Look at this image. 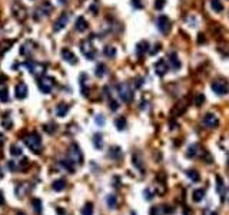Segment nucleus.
I'll use <instances>...</instances> for the list:
<instances>
[{
	"instance_id": "1",
	"label": "nucleus",
	"mask_w": 229,
	"mask_h": 215,
	"mask_svg": "<svg viewBox=\"0 0 229 215\" xmlns=\"http://www.w3.org/2000/svg\"><path fill=\"white\" fill-rule=\"evenodd\" d=\"M23 141H24V144H26V146L29 149H32L33 152H40V149H42V139H40V136H39V134L33 132V134L26 135Z\"/></svg>"
},
{
	"instance_id": "2",
	"label": "nucleus",
	"mask_w": 229,
	"mask_h": 215,
	"mask_svg": "<svg viewBox=\"0 0 229 215\" xmlns=\"http://www.w3.org/2000/svg\"><path fill=\"white\" fill-rule=\"evenodd\" d=\"M118 92H119V96L122 97V101L129 103V102L133 99V91H132V87L129 83L126 82H122V83L118 85Z\"/></svg>"
},
{
	"instance_id": "3",
	"label": "nucleus",
	"mask_w": 229,
	"mask_h": 215,
	"mask_svg": "<svg viewBox=\"0 0 229 215\" xmlns=\"http://www.w3.org/2000/svg\"><path fill=\"white\" fill-rule=\"evenodd\" d=\"M80 50H82V53L88 57V59H90V60L94 59V56H96V49H94V46L90 43V40L80 42Z\"/></svg>"
},
{
	"instance_id": "4",
	"label": "nucleus",
	"mask_w": 229,
	"mask_h": 215,
	"mask_svg": "<svg viewBox=\"0 0 229 215\" xmlns=\"http://www.w3.org/2000/svg\"><path fill=\"white\" fill-rule=\"evenodd\" d=\"M12 12H13V16L17 22H24L27 17V10L22 6L20 3H14L12 6Z\"/></svg>"
},
{
	"instance_id": "5",
	"label": "nucleus",
	"mask_w": 229,
	"mask_h": 215,
	"mask_svg": "<svg viewBox=\"0 0 229 215\" xmlns=\"http://www.w3.org/2000/svg\"><path fill=\"white\" fill-rule=\"evenodd\" d=\"M37 85H39L40 92H43V93H50L53 86H54V81L52 77H40L39 82H37Z\"/></svg>"
},
{
	"instance_id": "6",
	"label": "nucleus",
	"mask_w": 229,
	"mask_h": 215,
	"mask_svg": "<svg viewBox=\"0 0 229 215\" xmlns=\"http://www.w3.org/2000/svg\"><path fill=\"white\" fill-rule=\"evenodd\" d=\"M211 87H212V91L218 95H226L229 92V85L226 83V82L221 81V79L213 81L212 85H211Z\"/></svg>"
},
{
	"instance_id": "7",
	"label": "nucleus",
	"mask_w": 229,
	"mask_h": 215,
	"mask_svg": "<svg viewBox=\"0 0 229 215\" xmlns=\"http://www.w3.org/2000/svg\"><path fill=\"white\" fill-rule=\"evenodd\" d=\"M203 125H205L206 128L209 129H215L219 126V119L218 116H216L215 113H212V112H209V113H206L205 116H203Z\"/></svg>"
},
{
	"instance_id": "8",
	"label": "nucleus",
	"mask_w": 229,
	"mask_h": 215,
	"mask_svg": "<svg viewBox=\"0 0 229 215\" xmlns=\"http://www.w3.org/2000/svg\"><path fill=\"white\" fill-rule=\"evenodd\" d=\"M69 156H70V161L76 162V164H82V162H83V155H82L79 146L74 144L72 145L70 149H69Z\"/></svg>"
},
{
	"instance_id": "9",
	"label": "nucleus",
	"mask_w": 229,
	"mask_h": 215,
	"mask_svg": "<svg viewBox=\"0 0 229 215\" xmlns=\"http://www.w3.org/2000/svg\"><path fill=\"white\" fill-rule=\"evenodd\" d=\"M156 24H158V29L162 32V33H168L170 30V20H169L168 16H159L158 20H156Z\"/></svg>"
},
{
	"instance_id": "10",
	"label": "nucleus",
	"mask_w": 229,
	"mask_h": 215,
	"mask_svg": "<svg viewBox=\"0 0 229 215\" xmlns=\"http://www.w3.org/2000/svg\"><path fill=\"white\" fill-rule=\"evenodd\" d=\"M68 23H69V16H68V13L60 14V16L57 17L56 23H54L53 30H54V32L62 30V29H64V27H66V24H68Z\"/></svg>"
},
{
	"instance_id": "11",
	"label": "nucleus",
	"mask_w": 229,
	"mask_h": 215,
	"mask_svg": "<svg viewBox=\"0 0 229 215\" xmlns=\"http://www.w3.org/2000/svg\"><path fill=\"white\" fill-rule=\"evenodd\" d=\"M62 57L70 65L78 63V57H76V55H74L70 49H63V50H62Z\"/></svg>"
},
{
	"instance_id": "12",
	"label": "nucleus",
	"mask_w": 229,
	"mask_h": 215,
	"mask_svg": "<svg viewBox=\"0 0 229 215\" xmlns=\"http://www.w3.org/2000/svg\"><path fill=\"white\" fill-rule=\"evenodd\" d=\"M14 95H16L17 99H24L27 96V86L26 83L20 82V83L16 85V89H14Z\"/></svg>"
},
{
	"instance_id": "13",
	"label": "nucleus",
	"mask_w": 229,
	"mask_h": 215,
	"mask_svg": "<svg viewBox=\"0 0 229 215\" xmlns=\"http://www.w3.org/2000/svg\"><path fill=\"white\" fill-rule=\"evenodd\" d=\"M155 72H156V75H159V76H163V75L168 72V63H166V60L159 59V60L155 63Z\"/></svg>"
},
{
	"instance_id": "14",
	"label": "nucleus",
	"mask_w": 229,
	"mask_h": 215,
	"mask_svg": "<svg viewBox=\"0 0 229 215\" xmlns=\"http://www.w3.org/2000/svg\"><path fill=\"white\" fill-rule=\"evenodd\" d=\"M74 27H76V30H78V32H84V30H88V22H86V19H84L83 16H79L78 19H76Z\"/></svg>"
},
{
	"instance_id": "15",
	"label": "nucleus",
	"mask_w": 229,
	"mask_h": 215,
	"mask_svg": "<svg viewBox=\"0 0 229 215\" xmlns=\"http://www.w3.org/2000/svg\"><path fill=\"white\" fill-rule=\"evenodd\" d=\"M33 42H26V43H23V46L20 47V53L22 55H26V56H30L32 53H33V50H34V46H33Z\"/></svg>"
},
{
	"instance_id": "16",
	"label": "nucleus",
	"mask_w": 229,
	"mask_h": 215,
	"mask_svg": "<svg viewBox=\"0 0 229 215\" xmlns=\"http://www.w3.org/2000/svg\"><path fill=\"white\" fill-rule=\"evenodd\" d=\"M168 60H169V63H170V66L173 67V69H179V67H181V60H179L178 55H176L175 52H172V53L169 55Z\"/></svg>"
},
{
	"instance_id": "17",
	"label": "nucleus",
	"mask_w": 229,
	"mask_h": 215,
	"mask_svg": "<svg viewBox=\"0 0 229 215\" xmlns=\"http://www.w3.org/2000/svg\"><path fill=\"white\" fill-rule=\"evenodd\" d=\"M68 112H69V106H68V105H64V103L57 105V107H56V115L59 116V118H64V116L68 115Z\"/></svg>"
},
{
	"instance_id": "18",
	"label": "nucleus",
	"mask_w": 229,
	"mask_h": 215,
	"mask_svg": "<svg viewBox=\"0 0 229 215\" xmlns=\"http://www.w3.org/2000/svg\"><path fill=\"white\" fill-rule=\"evenodd\" d=\"M185 111H186V105L185 103H179L172 109V115H173V116H181Z\"/></svg>"
},
{
	"instance_id": "19",
	"label": "nucleus",
	"mask_w": 229,
	"mask_h": 215,
	"mask_svg": "<svg viewBox=\"0 0 229 215\" xmlns=\"http://www.w3.org/2000/svg\"><path fill=\"white\" fill-rule=\"evenodd\" d=\"M148 50H149V43L146 40H142L140 43H138V46H136V52H138L139 55H143Z\"/></svg>"
},
{
	"instance_id": "20",
	"label": "nucleus",
	"mask_w": 229,
	"mask_h": 215,
	"mask_svg": "<svg viewBox=\"0 0 229 215\" xmlns=\"http://www.w3.org/2000/svg\"><path fill=\"white\" fill-rule=\"evenodd\" d=\"M211 6H212L213 12H218V13L223 10V4L221 0H211Z\"/></svg>"
},
{
	"instance_id": "21",
	"label": "nucleus",
	"mask_w": 229,
	"mask_h": 215,
	"mask_svg": "<svg viewBox=\"0 0 229 215\" xmlns=\"http://www.w3.org/2000/svg\"><path fill=\"white\" fill-rule=\"evenodd\" d=\"M103 53L106 55V57H114L116 56V47L114 46H104V49H103Z\"/></svg>"
},
{
	"instance_id": "22",
	"label": "nucleus",
	"mask_w": 229,
	"mask_h": 215,
	"mask_svg": "<svg viewBox=\"0 0 229 215\" xmlns=\"http://www.w3.org/2000/svg\"><path fill=\"white\" fill-rule=\"evenodd\" d=\"M203 197H205V191L203 189H196V191H193V201L199 202V201H202Z\"/></svg>"
},
{
	"instance_id": "23",
	"label": "nucleus",
	"mask_w": 229,
	"mask_h": 215,
	"mask_svg": "<svg viewBox=\"0 0 229 215\" xmlns=\"http://www.w3.org/2000/svg\"><path fill=\"white\" fill-rule=\"evenodd\" d=\"M2 123L6 129H10L12 128V119H10V115L9 113H4L3 118H2Z\"/></svg>"
},
{
	"instance_id": "24",
	"label": "nucleus",
	"mask_w": 229,
	"mask_h": 215,
	"mask_svg": "<svg viewBox=\"0 0 229 215\" xmlns=\"http://www.w3.org/2000/svg\"><path fill=\"white\" fill-rule=\"evenodd\" d=\"M114 125H116V128H118L119 131H123V129L126 128V119L120 116V118H118L114 121Z\"/></svg>"
},
{
	"instance_id": "25",
	"label": "nucleus",
	"mask_w": 229,
	"mask_h": 215,
	"mask_svg": "<svg viewBox=\"0 0 229 215\" xmlns=\"http://www.w3.org/2000/svg\"><path fill=\"white\" fill-rule=\"evenodd\" d=\"M82 215H93V205H92L90 202L83 207V209H82Z\"/></svg>"
},
{
	"instance_id": "26",
	"label": "nucleus",
	"mask_w": 229,
	"mask_h": 215,
	"mask_svg": "<svg viewBox=\"0 0 229 215\" xmlns=\"http://www.w3.org/2000/svg\"><path fill=\"white\" fill-rule=\"evenodd\" d=\"M132 162H133V165H135L136 168L142 169V159H140V156H139V154H133V156H132Z\"/></svg>"
},
{
	"instance_id": "27",
	"label": "nucleus",
	"mask_w": 229,
	"mask_h": 215,
	"mask_svg": "<svg viewBox=\"0 0 229 215\" xmlns=\"http://www.w3.org/2000/svg\"><path fill=\"white\" fill-rule=\"evenodd\" d=\"M104 73H106V66H104L103 63H99L98 67H96V76L102 77Z\"/></svg>"
},
{
	"instance_id": "28",
	"label": "nucleus",
	"mask_w": 229,
	"mask_h": 215,
	"mask_svg": "<svg viewBox=\"0 0 229 215\" xmlns=\"http://www.w3.org/2000/svg\"><path fill=\"white\" fill-rule=\"evenodd\" d=\"M64 184H66V182H64L63 179H59V181H56L53 184V189L54 191H62V189L64 188Z\"/></svg>"
},
{
	"instance_id": "29",
	"label": "nucleus",
	"mask_w": 229,
	"mask_h": 215,
	"mask_svg": "<svg viewBox=\"0 0 229 215\" xmlns=\"http://www.w3.org/2000/svg\"><path fill=\"white\" fill-rule=\"evenodd\" d=\"M203 102H205V96H203L202 93H198L195 97V105L196 106H202Z\"/></svg>"
},
{
	"instance_id": "30",
	"label": "nucleus",
	"mask_w": 229,
	"mask_h": 215,
	"mask_svg": "<svg viewBox=\"0 0 229 215\" xmlns=\"http://www.w3.org/2000/svg\"><path fill=\"white\" fill-rule=\"evenodd\" d=\"M188 176L192 181H199V174L195 171V169H191V171H188Z\"/></svg>"
},
{
	"instance_id": "31",
	"label": "nucleus",
	"mask_w": 229,
	"mask_h": 215,
	"mask_svg": "<svg viewBox=\"0 0 229 215\" xmlns=\"http://www.w3.org/2000/svg\"><path fill=\"white\" fill-rule=\"evenodd\" d=\"M10 154L13 155V156H19V155H22V149L19 148V146H12L10 148Z\"/></svg>"
},
{
	"instance_id": "32",
	"label": "nucleus",
	"mask_w": 229,
	"mask_h": 215,
	"mask_svg": "<svg viewBox=\"0 0 229 215\" xmlns=\"http://www.w3.org/2000/svg\"><path fill=\"white\" fill-rule=\"evenodd\" d=\"M33 208H34V211H37V212L42 211V202L39 201V199H33Z\"/></svg>"
},
{
	"instance_id": "33",
	"label": "nucleus",
	"mask_w": 229,
	"mask_h": 215,
	"mask_svg": "<svg viewBox=\"0 0 229 215\" xmlns=\"http://www.w3.org/2000/svg\"><path fill=\"white\" fill-rule=\"evenodd\" d=\"M50 10H52V4L49 3V2H44L43 3V10L42 12H43L44 14H47V13H50Z\"/></svg>"
},
{
	"instance_id": "34",
	"label": "nucleus",
	"mask_w": 229,
	"mask_h": 215,
	"mask_svg": "<svg viewBox=\"0 0 229 215\" xmlns=\"http://www.w3.org/2000/svg\"><path fill=\"white\" fill-rule=\"evenodd\" d=\"M196 148H198V145H192V146H189V151L186 152V155H188V156H195Z\"/></svg>"
},
{
	"instance_id": "35",
	"label": "nucleus",
	"mask_w": 229,
	"mask_h": 215,
	"mask_svg": "<svg viewBox=\"0 0 229 215\" xmlns=\"http://www.w3.org/2000/svg\"><path fill=\"white\" fill-rule=\"evenodd\" d=\"M7 99H9V93H7L6 89H3V91H0V101L7 102Z\"/></svg>"
},
{
	"instance_id": "36",
	"label": "nucleus",
	"mask_w": 229,
	"mask_h": 215,
	"mask_svg": "<svg viewBox=\"0 0 229 215\" xmlns=\"http://www.w3.org/2000/svg\"><path fill=\"white\" fill-rule=\"evenodd\" d=\"M108 204L110 208H114L116 207V199H114L113 195H110V197H108Z\"/></svg>"
},
{
	"instance_id": "37",
	"label": "nucleus",
	"mask_w": 229,
	"mask_h": 215,
	"mask_svg": "<svg viewBox=\"0 0 229 215\" xmlns=\"http://www.w3.org/2000/svg\"><path fill=\"white\" fill-rule=\"evenodd\" d=\"M94 145H96V148H102V136L100 135H96V136H94Z\"/></svg>"
},
{
	"instance_id": "38",
	"label": "nucleus",
	"mask_w": 229,
	"mask_h": 215,
	"mask_svg": "<svg viewBox=\"0 0 229 215\" xmlns=\"http://www.w3.org/2000/svg\"><path fill=\"white\" fill-rule=\"evenodd\" d=\"M44 131H46L47 134H53V132L56 131V126H54V125H46V126H44Z\"/></svg>"
},
{
	"instance_id": "39",
	"label": "nucleus",
	"mask_w": 229,
	"mask_h": 215,
	"mask_svg": "<svg viewBox=\"0 0 229 215\" xmlns=\"http://www.w3.org/2000/svg\"><path fill=\"white\" fill-rule=\"evenodd\" d=\"M205 42H206L205 33H199V34H198V43H199V45H202V43H205Z\"/></svg>"
},
{
	"instance_id": "40",
	"label": "nucleus",
	"mask_w": 229,
	"mask_h": 215,
	"mask_svg": "<svg viewBox=\"0 0 229 215\" xmlns=\"http://www.w3.org/2000/svg\"><path fill=\"white\" fill-rule=\"evenodd\" d=\"M162 208H152L150 209V215H162Z\"/></svg>"
},
{
	"instance_id": "41",
	"label": "nucleus",
	"mask_w": 229,
	"mask_h": 215,
	"mask_svg": "<svg viewBox=\"0 0 229 215\" xmlns=\"http://www.w3.org/2000/svg\"><path fill=\"white\" fill-rule=\"evenodd\" d=\"M202 154H203V156H205L206 162H208V164H211V162H212V156L209 155V152L208 151H202Z\"/></svg>"
},
{
	"instance_id": "42",
	"label": "nucleus",
	"mask_w": 229,
	"mask_h": 215,
	"mask_svg": "<svg viewBox=\"0 0 229 215\" xmlns=\"http://www.w3.org/2000/svg\"><path fill=\"white\" fill-rule=\"evenodd\" d=\"M160 49H162V47H160V43H156L155 47H153V49L150 50V55H156L159 50H160Z\"/></svg>"
},
{
	"instance_id": "43",
	"label": "nucleus",
	"mask_w": 229,
	"mask_h": 215,
	"mask_svg": "<svg viewBox=\"0 0 229 215\" xmlns=\"http://www.w3.org/2000/svg\"><path fill=\"white\" fill-rule=\"evenodd\" d=\"M163 4H165V0H156L155 7H156V9H159V10H160L162 7H163Z\"/></svg>"
},
{
	"instance_id": "44",
	"label": "nucleus",
	"mask_w": 229,
	"mask_h": 215,
	"mask_svg": "<svg viewBox=\"0 0 229 215\" xmlns=\"http://www.w3.org/2000/svg\"><path fill=\"white\" fill-rule=\"evenodd\" d=\"M119 107V103H116V101H113V99H110V109H113V111H116Z\"/></svg>"
},
{
	"instance_id": "45",
	"label": "nucleus",
	"mask_w": 229,
	"mask_h": 215,
	"mask_svg": "<svg viewBox=\"0 0 229 215\" xmlns=\"http://www.w3.org/2000/svg\"><path fill=\"white\" fill-rule=\"evenodd\" d=\"M132 3H133V6H135V7H142V2H140V0H132Z\"/></svg>"
},
{
	"instance_id": "46",
	"label": "nucleus",
	"mask_w": 229,
	"mask_h": 215,
	"mask_svg": "<svg viewBox=\"0 0 229 215\" xmlns=\"http://www.w3.org/2000/svg\"><path fill=\"white\" fill-rule=\"evenodd\" d=\"M6 81H7V76H6V75H0V85L6 83Z\"/></svg>"
},
{
	"instance_id": "47",
	"label": "nucleus",
	"mask_w": 229,
	"mask_h": 215,
	"mask_svg": "<svg viewBox=\"0 0 229 215\" xmlns=\"http://www.w3.org/2000/svg\"><path fill=\"white\" fill-rule=\"evenodd\" d=\"M96 121H98V123H103V118H102V116H98V118H96Z\"/></svg>"
},
{
	"instance_id": "48",
	"label": "nucleus",
	"mask_w": 229,
	"mask_h": 215,
	"mask_svg": "<svg viewBox=\"0 0 229 215\" xmlns=\"http://www.w3.org/2000/svg\"><path fill=\"white\" fill-rule=\"evenodd\" d=\"M4 144V136L3 135H0V145H3Z\"/></svg>"
},
{
	"instance_id": "49",
	"label": "nucleus",
	"mask_w": 229,
	"mask_h": 215,
	"mask_svg": "<svg viewBox=\"0 0 229 215\" xmlns=\"http://www.w3.org/2000/svg\"><path fill=\"white\" fill-rule=\"evenodd\" d=\"M0 204H3V195H2V192H0Z\"/></svg>"
},
{
	"instance_id": "50",
	"label": "nucleus",
	"mask_w": 229,
	"mask_h": 215,
	"mask_svg": "<svg viewBox=\"0 0 229 215\" xmlns=\"http://www.w3.org/2000/svg\"><path fill=\"white\" fill-rule=\"evenodd\" d=\"M2 176H3V174H2V171H0V178H2Z\"/></svg>"
},
{
	"instance_id": "51",
	"label": "nucleus",
	"mask_w": 229,
	"mask_h": 215,
	"mask_svg": "<svg viewBox=\"0 0 229 215\" xmlns=\"http://www.w3.org/2000/svg\"><path fill=\"white\" fill-rule=\"evenodd\" d=\"M211 215H218V214H216V212H212V214H211Z\"/></svg>"
},
{
	"instance_id": "52",
	"label": "nucleus",
	"mask_w": 229,
	"mask_h": 215,
	"mask_svg": "<svg viewBox=\"0 0 229 215\" xmlns=\"http://www.w3.org/2000/svg\"><path fill=\"white\" fill-rule=\"evenodd\" d=\"M17 215H24V214H17Z\"/></svg>"
}]
</instances>
